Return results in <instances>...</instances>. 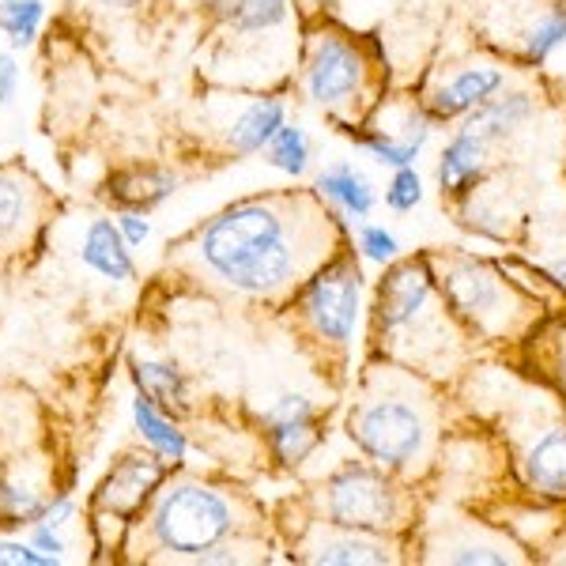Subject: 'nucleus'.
Instances as JSON below:
<instances>
[{"label":"nucleus","instance_id":"ddd939ff","mask_svg":"<svg viewBox=\"0 0 566 566\" xmlns=\"http://www.w3.org/2000/svg\"><path fill=\"white\" fill-rule=\"evenodd\" d=\"M506 76L491 61H476V65H464L453 76L438 80V84L423 95V109L434 122H461L464 114H472L488 98H495Z\"/></svg>","mask_w":566,"mask_h":566},{"label":"nucleus","instance_id":"c85d7f7f","mask_svg":"<svg viewBox=\"0 0 566 566\" xmlns=\"http://www.w3.org/2000/svg\"><path fill=\"white\" fill-rule=\"evenodd\" d=\"M563 42H566V0H559L552 12H544L541 20H536L533 31L525 34L522 61H525V65H544V61L552 57Z\"/></svg>","mask_w":566,"mask_h":566},{"label":"nucleus","instance_id":"423d86ee","mask_svg":"<svg viewBox=\"0 0 566 566\" xmlns=\"http://www.w3.org/2000/svg\"><path fill=\"white\" fill-rule=\"evenodd\" d=\"M446 303L476 340L514 344L541 328V298L525 295L499 264L472 253H427Z\"/></svg>","mask_w":566,"mask_h":566},{"label":"nucleus","instance_id":"a211bd4d","mask_svg":"<svg viewBox=\"0 0 566 566\" xmlns=\"http://www.w3.org/2000/svg\"><path fill=\"white\" fill-rule=\"evenodd\" d=\"M314 189H317V197H322L336 216L355 219V223L370 219L374 216V205H378L374 181L363 175V170L355 167V163H348V159L328 163L322 175H317Z\"/></svg>","mask_w":566,"mask_h":566},{"label":"nucleus","instance_id":"7ed1b4c3","mask_svg":"<svg viewBox=\"0 0 566 566\" xmlns=\"http://www.w3.org/2000/svg\"><path fill=\"white\" fill-rule=\"evenodd\" d=\"M442 431V400L427 374L374 359L355 386L348 438L367 461L412 483L431 469Z\"/></svg>","mask_w":566,"mask_h":566},{"label":"nucleus","instance_id":"412c9836","mask_svg":"<svg viewBox=\"0 0 566 566\" xmlns=\"http://www.w3.org/2000/svg\"><path fill=\"white\" fill-rule=\"evenodd\" d=\"M181 186L175 170L163 167H122L106 178V197L114 208H136V212H151Z\"/></svg>","mask_w":566,"mask_h":566},{"label":"nucleus","instance_id":"20e7f679","mask_svg":"<svg viewBox=\"0 0 566 566\" xmlns=\"http://www.w3.org/2000/svg\"><path fill=\"white\" fill-rule=\"evenodd\" d=\"M258 528L261 514L239 491L197 476H167L136 517L129 541H144L140 559L148 563H197L212 547Z\"/></svg>","mask_w":566,"mask_h":566},{"label":"nucleus","instance_id":"bb28decb","mask_svg":"<svg viewBox=\"0 0 566 566\" xmlns=\"http://www.w3.org/2000/svg\"><path fill=\"white\" fill-rule=\"evenodd\" d=\"M310 159H314V148H310L306 129H298V125H280V133L264 148V163L287 178H303L310 170Z\"/></svg>","mask_w":566,"mask_h":566},{"label":"nucleus","instance_id":"f3484780","mask_svg":"<svg viewBox=\"0 0 566 566\" xmlns=\"http://www.w3.org/2000/svg\"><path fill=\"white\" fill-rule=\"evenodd\" d=\"M80 264L87 272H95L106 283H133L136 280V258L133 245L125 242V234L117 231L114 219L98 216L84 227V239H80Z\"/></svg>","mask_w":566,"mask_h":566},{"label":"nucleus","instance_id":"6ab92c4d","mask_svg":"<svg viewBox=\"0 0 566 566\" xmlns=\"http://www.w3.org/2000/svg\"><path fill=\"white\" fill-rule=\"evenodd\" d=\"M536 114V103L528 91H506V95L488 98L483 106H476L472 114L461 117V133L476 136L488 148H495L506 136H514L528 117Z\"/></svg>","mask_w":566,"mask_h":566},{"label":"nucleus","instance_id":"473e14b6","mask_svg":"<svg viewBox=\"0 0 566 566\" xmlns=\"http://www.w3.org/2000/svg\"><path fill=\"white\" fill-rule=\"evenodd\" d=\"M114 223H117V231L125 234V242H129L133 250H140V245L151 239V219H148V212H136V208H117Z\"/></svg>","mask_w":566,"mask_h":566},{"label":"nucleus","instance_id":"0eeeda50","mask_svg":"<svg viewBox=\"0 0 566 566\" xmlns=\"http://www.w3.org/2000/svg\"><path fill=\"white\" fill-rule=\"evenodd\" d=\"M314 517L359 533L405 536L416 525V495L374 461H344L317 483Z\"/></svg>","mask_w":566,"mask_h":566},{"label":"nucleus","instance_id":"aec40b11","mask_svg":"<svg viewBox=\"0 0 566 566\" xmlns=\"http://www.w3.org/2000/svg\"><path fill=\"white\" fill-rule=\"evenodd\" d=\"M129 416H133V431L140 434V442L148 446L151 453H159L170 469H181V464L189 461V438L167 408H159L155 400L144 397V392H136L129 400Z\"/></svg>","mask_w":566,"mask_h":566},{"label":"nucleus","instance_id":"58836bf2","mask_svg":"<svg viewBox=\"0 0 566 566\" xmlns=\"http://www.w3.org/2000/svg\"><path fill=\"white\" fill-rule=\"evenodd\" d=\"M552 276L559 280V283H566V261H555L552 264Z\"/></svg>","mask_w":566,"mask_h":566},{"label":"nucleus","instance_id":"e433bc0d","mask_svg":"<svg viewBox=\"0 0 566 566\" xmlns=\"http://www.w3.org/2000/svg\"><path fill=\"white\" fill-rule=\"evenodd\" d=\"M193 4H197V8H208V12H212V15H216V20H219V15H223V12H227V8H231V4H234V0H193Z\"/></svg>","mask_w":566,"mask_h":566},{"label":"nucleus","instance_id":"6e6552de","mask_svg":"<svg viewBox=\"0 0 566 566\" xmlns=\"http://www.w3.org/2000/svg\"><path fill=\"white\" fill-rule=\"evenodd\" d=\"M355 250H336L303 287L291 295V314L303 336L325 355V363L344 367L363 317V269Z\"/></svg>","mask_w":566,"mask_h":566},{"label":"nucleus","instance_id":"b1692460","mask_svg":"<svg viewBox=\"0 0 566 566\" xmlns=\"http://www.w3.org/2000/svg\"><path fill=\"white\" fill-rule=\"evenodd\" d=\"M45 488L34 476L0 469V528H31L45 514Z\"/></svg>","mask_w":566,"mask_h":566},{"label":"nucleus","instance_id":"f257e3e1","mask_svg":"<svg viewBox=\"0 0 566 566\" xmlns=\"http://www.w3.org/2000/svg\"><path fill=\"white\" fill-rule=\"evenodd\" d=\"M181 258L212 287L253 303H283L344 250L340 216L322 197L264 193L219 208L178 242Z\"/></svg>","mask_w":566,"mask_h":566},{"label":"nucleus","instance_id":"2f4dec72","mask_svg":"<svg viewBox=\"0 0 566 566\" xmlns=\"http://www.w3.org/2000/svg\"><path fill=\"white\" fill-rule=\"evenodd\" d=\"M0 566H53L50 555H42L31 541H0Z\"/></svg>","mask_w":566,"mask_h":566},{"label":"nucleus","instance_id":"c9c22d12","mask_svg":"<svg viewBox=\"0 0 566 566\" xmlns=\"http://www.w3.org/2000/svg\"><path fill=\"white\" fill-rule=\"evenodd\" d=\"M20 61L15 50H0V106H12L15 91H20Z\"/></svg>","mask_w":566,"mask_h":566},{"label":"nucleus","instance_id":"2eb2a0df","mask_svg":"<svg viewBox=\"0 0 566 566\" xmlns=\"http://www.w3.org/2000/svg\"><path fill=\"white\" fill-rule=\"evenodd\" d=\"M280 125H287V103L280 95H253L245 98L239 114L223 125V148L234 159H250V155H261L269 148V140L280 133Z\"/></svg>","mask_w":566,"mask_h":566},{"label":"nucleus","instance_id":"cd10ccee","mask_svg":"<svg viewBox=\"0 0 566 566\" xmlns=\"http://www.w3.org/2000/svg\"><path fill=\"white\" fill-rule=\"evenodd\" d=\"M528 340H536V367H541V378L566 405V322L541 328V333H533Z\"/></svg>","mask_w":566,"mask_h":566},{"label":"nucleus","instance_id":"c756f323","mask_svg":"<svg viewBox=\"0 0 566 566\" xmlns=\"http://www.w3.org/2000/svg\"><path fill=\"white\" fill-rule=\"evenodd\" d=\"M355 253H359L363 261L386 269V264L400 258V239L392 231H386L381 223H359V231H355Z\"/></svg>","mask_w":566,"mask_h":566},{"label":"nucleus","instance_id":"4c0bfd02","mask_svg":"<svg viewBox=\"0 0 566 566\" xmlns=\"http://www.w3.org/2000/svg\"><path fill=\"white\" fill-rule=\"evenodd\" d=\"M298 4H303L306 15H325L333 8V0H298Z\"/></svg>","mask_w":566,"mask_h":566},{"label":"nucleus","instance_id":"f8f14e48","mask_svg":"<svg viewBox=\"0 0 566 566\" xmlns=\"http://www.w3.org/2000/svg\"><path fill=\"white\" fill-rule=\"evenodd\" d=\"M264 442L283 469H298L325 438V416L306 392H283L261 412Z\"/></svg>","mask_w":566,"mask_h":566},{"label":"nucleus","instance_id":"72a5a7b5","mask_svg":"<svg viewBox=\"0 0 566 566\" xmlns=\"http://www.w3.org/2000/svg\"><path fill=\"white\" fill-rule=\"evenodd\" d=\"M27 541H31L34 547H39L42 555H50L53 566H61V563H65L69 544H65V536H61V528H50V525L34 522L31 528H27Z\"/></svg>","mask_w":566,"mask_h":566},{"label":"nucleus","instance_id":"f03ea898","mask_svg":"<svg viewBox=\"0 0 566 566\" xmlns=\"http://www.w3.org/2000/svg\"><path fill=\"white\" fill-rule=\"evenodd\" d=\"M469 340L476 336L446 303L427 253L386 264L370 306L374 359L400 363L427 378H450L472 359Z\"/></svg>","mask_w":566,"mask_h":566},{"label":"nucleus","instance_id":"4be33fe9","mask_svg":"<svg viewBox=\"0 0 566 566\" xmlns=\"http://www.w3.org/2000/svg\"><path fill=\"white\" fill-rule=\"evenodd\" d=\"M434 563H464V566H499V563H517L514 555V544L502 541V536H491L488 528H461V533H450V536H438V541L427 544Z\"/></svg>","mask_w":566,"mask_h":566},{"label":"nucleus","instance_id":"39448f33","mask_svg":"<svg viewBox=\"0 0 566 566\" xmlns=\"http://www.w3.org/2000/svg\"><path fill=\"white\" fill-rule=\"evenodd\" d=\"M381 84L386 69L367 39H355L328 20L310 27L298 65V87L310 106L325 109L340 129H355L378 106Z\"/></svg>","mask_w":566,"mask_h":566},{"label":"nucleus","instance_id":"f704fd0d","mask_svg":"<svg viewBox=\"0 0 566 566\" xmlns=\"http://www.w3.org/2000/svg\"><path fill=\"white\" fill-rule=\"evenodd\" d=\"M76 499H72V491H57L50 502H45V514L39 517L42 525H50V528H65L72 517H76Z\"/></svg>","mask_w":566,"mask_h":566},{"label":"nucleus","instance_id":"393cba45","mask_svg":"<svg viewBox=\"0 0 566 566\" xmlns=\"http://www.w3.org/2000/svg\"><path fill=\"white\" fill-rule=\"evenodd\" d=\"M291 4L287 0H234L219 20L231 27V34L250 39V34H272L287 23Z\"/></svg>","mask_w":566,"mask_h":566},{"label":"nucleus","instance_id":"dca6fc26","mask_svg":"<svg viewBox=\"0 0 566 566\" xmlns=\"http://www.w3.org/2000/svg\"><path fill=\"white\" fill-rule=\"evenodd\" d=\"M488 167H491V148H488V144L458 129L450 140H446L442 155H438V170H434L438 193H442V200L461 205V200H469L472 189L483 181Z\"/></svg>","mask_w":566,"mask_h":566},{"label":"nucleus","instance_id":"4468645a","mask_svg":"<svg viewBox=\"0 0 566 566\" xmlns=\"http://www.w3.org/2000/svg\"><path fill=\"white\" fill-rule=\"evenodd\" d=\"M42 186L15 167H0V253L27 250L42 223Z\"/></svg>","mask_w":566,"mask_h":566},{"label":"nucleus","instance_id":"9d476101","mask_svg":"<svg viewBox=\"0 0 566 566\" xmlns=\"http://www.w3.org/2000/svg\"><path fill=\"white\" fill-rule=\"evenodd\" d=\"M517 476L533 495L566 499V405L547 392H525L522 408L506 419Z\"/></svg>","mask_w":566,"mask_h":566},{"label":"nucleus","instance_id":"a878e982","mask_svg":"<svg viewBox=\"0 0 566 566\" xmlns=\"http://www.w3.org/2000/svg\"><path fill=\"white\" fill-rule=\"evenodd\" d=\"M45 23V0H0V34L12 50H31Z\"/></svg>","mask_w":566,"mask_h":566},{"label":"nucleus","instance_id":"9b49d317","mask_svg":"<svg viewBox=\"0 0 566 566\" xmlns=\"http://www.w3.org/2000/svg\"><path fill=\"white\" fill-rule=\"evenodd\" d=\"M405 541L381 533H359V528L328 525L322 517H310L306 533L291 544V555L298 563L314 566H381L405 559Z\"/></svg>","mask_w":566,"mask_h":566},{"label":"nucleus","instance_id":"7c9ffc66","mask_svg":"<svg viewBox=\"0 0 566 566\" xmlns=\"http://www.w3.org/2000/svg\"><path fill=\"white\" fill-rule=\"evenodd\" d=\"M423 205V178H419L416 167H400L392 170L389 186H386V208L389 212H416Z\"/></svg>","mask_w":566,"mask_h":566},{"label":"nucleus","instance_id":"1a4fd4ad","mask_svg":"<svg viewBox=\"0 0 566 566\" xmlns=\"http://www.w3.org/2000/svg\"><path fill=\"white\" fill-rule=\"evenodd\" d=\"M167 476L170 464L159 453H151L148 446L122 453L109 464V472L87 499V528L98 552H122L129 544L136 517L148 510V502L167 483Z\"/></svg>","mask_w":566,"mask_h":566},{"label":"nucleus","instance_id":"5701e85b","mask_svg":"<svg viewBox=\"0 0 566 566\" xmlns=\"http://www.w3.org/2000/svg\"><path fill=\"white\" fill-rule=\"evenodd\" d=\"M129 374H133L136 392H144V397L155 400L159 408H167L170 416L189 408V381L178 363L155 359V355H133Z\"/></svg>","mask_w":566,"mask_h":566}]
</instances>
